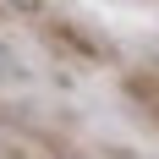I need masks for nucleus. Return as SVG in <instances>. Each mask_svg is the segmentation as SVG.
I'll return each instance as SVG.
<instances>
[{
  "instance_id": "nucleus-1",
  "label": "nucleus",
  "mask_w": 159,
  "mask_h": 159,
  "mask_svg": "<svg viewBox=\"0 0 159 159\" xmlns=\"http://www.w3.org/2000/svg\"><path fill=\"white\" fill-rule=\"evenodd\" d=\"M11 6H22V11H39V6H44V0H11Z\"/></svg>"
},
{
  "instance_id": "nucleus-2",
  "label": "nucleus",
  "mask_w": 159,
  "mask_h": 159,
  "mask_svg": "<svg viewBox=\"0 0 159 159\" xmlns=\"http://www.w3.org/2000/svg\"><path fill=\"white\" fill-rule=\"evenodd\" d=\"M0 82H6V55H0Z\"/></svg>"
}]
</instances>
